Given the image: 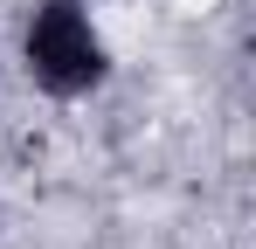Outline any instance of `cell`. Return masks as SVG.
<instances>
[{
  "label": "cell",
  "instance_id": "1",
  "mask_svg": "<svg viewBox=\"0 0 256 249\" xmlns=\"http://www.w3.org/2000/svg\"><path fill=\"white\" fill-rule=\"evenodd\" d=\"M21 70L28 83L56 97V104H76L90 90L111 83V42L97 28L90 0H35L28 7V28H21Z\"/></svg>",
  "mask_w": 256,
  "mask_h": 249
}]
</instances>
